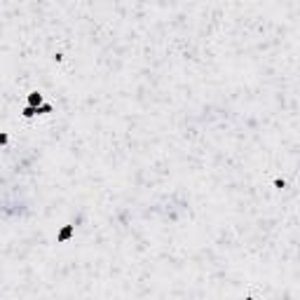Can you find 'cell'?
I'll return each mask as SVG.
<instances>
[{"mask_svg":"<svg viewBox=\"0 0 300 300\" xmlns=\"http://www.w3.org/2000/svg\"><path fill=\"white\" fill-rule=\"evenodd\" d=\"M2 141H5V136H0V143H2Z\"/></svg>","mask_w":300,"mask_h":300,"instance_id":"cell-1","label":"cell"}]
</instances>
